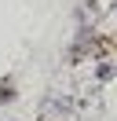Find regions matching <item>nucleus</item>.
<instances>
[{
    "label": "nucleus",
    "mask_w": 117,
    "mask_h": 121,
    "mask_svg": "<svg viewBox=\"0 0 117 121\" xmlns=\"http://www.w3.org/2000/svg\"><path fill=\"white\" fill-rule=\"evenodd\" d=\"M70 117V103L66 99H48L40 106V121H66Z\"/></svg>",
    "instance_id": "f257e3e1"
},
{
    "label": "nucleus",
    "mask_w": 117,
    "mask_h": 121,
    "mask_svg": "<svg viewBox=\"0 0 117 121\" xmlns=\"http://www.w3.org/2000/svg\"><path fill=\"white\" fill-rule=\"evenodd\" d=\"M15 99V81L7 77V81H0V103H11Z\"/></svg>",
    "instance_id": "f03ea898"
}]
</instances>
